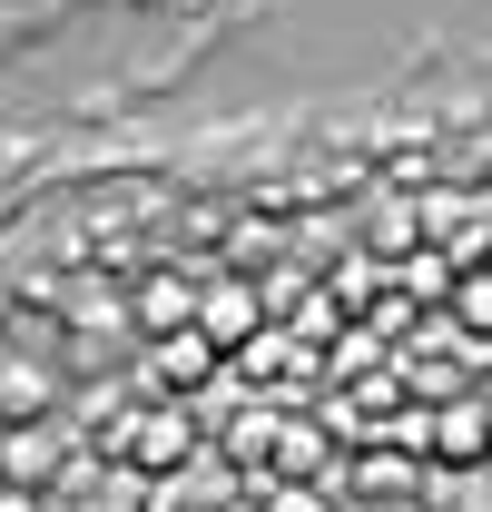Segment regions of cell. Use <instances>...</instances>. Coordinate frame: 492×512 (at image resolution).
Listing matches in <instances>:
<instances>
[{
  "label": "cell",
  "mask_w": 492,
  "mask_h": 512,
  "mask_svg": "<svg viewBox=\"0 0 492 512\" xmlns=\"http://www.w3.org/2000/svg\"><path fill=\"white\" fill-rule=\"evenodd\" d=\"M197 306H207V286H178V276L138 296V316H148V325H178V316H197Z\"/></svg>",
  "instance_id": "cell-2"
},
{
  "label": "cell",
  "mask_w": 492,
  "mask_h": 512,
  "mask_svg": "<svg viewBox=\"0 0 492 512\" xmlns=\"http://www.w3.org/2000/svg\"><path fill=\"white\" fill-rule=\"evenodd\" d=\"M453 316H463V325H492V266L453 276Z\"/></svg>",
  "instance_id": "cell-3"
},
{
  "label": "cell",
  "mask_w": 492,
  "mask_h": 512,
  "mask_svg": "<svg viewBox=\"0 0 492 512\" xmlns=\"http://www.w3.org/2000/svg\"><path fill=\"white\" fill-rule=\"evenodd\" d=\"M197 335H207L217 355H237L246 335H256V286H207V306H197Z\"/></svg>",
  "instance_id": "cell-1"
},
{
  "label": "cell",
  "mask_w": 492,
  "mask_h": 512,
  "mask_svg": "<svg viewBox=\"0 0 492 512\" xmlns=\"http://www.w3.org/2000/svg\"><path fill=\"white\" fill-rule=\"evenodd\" d=\"M207 365H217V345H207V335H178V345H168V375H207Z\"/></svg>",
  "instance_id": "cell-5"
},
{
  "label": "cell",
  "mask_w": 492,
  "mask_h": 512,
  "mask_svg": "<svg viewBox=\"0 0 492 512\" xmlns=\"http://www.w3.org/2000/svg\"><path fill=\"white\" fill-rule=\"evenodd\" d=\"M433 444H443V453H483V414H453V424H433Z\"/></svg>",
  "instance_id": "cell-6"
},
{
  "label": "cell",
  "mask_w": 492,
  "mask_h": 512,
  "mask_svg": "<svg viewBox=\"0 0 492 512\" xmlns=\"http://www.w3.org/2000/svg\"><path fill=\"white\" fill-rule=\"evenodd\" d=\"M0 512H30V503H0Z\"/></svg>",
  "instance_id": "cell-7"
},
{
  "label": "cell",
  "mask_w": 492,
  "mask_h": 512,
  "mask_svg": "<svg viewBox=\"0 0 492 512\" xmlns=\"http://www.w3.org/2000/svg\"><path fill=\"white\" fill-rule=\"evenodd\" d=\"M138 453H148V463H178V453H187V424H178V414H158V424H138Z\"/></svg>",
  "instance_id": "cell-4"
}]
</instances>
